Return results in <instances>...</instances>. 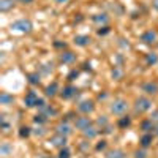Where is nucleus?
I'll list each match as a JSON object with an SVG mask.
<instances>
[{
    "label": "nucleus",
    "instance_id": "obj_36",
    "mask_svg": "<svg viewBox=\"0 0 158 158\" xmlns=\"http://www.w3.org/2000/svg\"><path fill=\"white\" fill-rule=\"evenodd\" d=\"M33 133H35L36 136H43V135H44V131H43V128H38V130L33 131Z\"/></svg>",
    "mask_w": 158,
    "mask_h": 158
},
{
    "label": "nucleus",
    "instance_id": "obj_22",
    "mask_svg": "<svg viewBox=\"0 0 158 158\" xmlns=\"http://www.w3.org/2000/svg\"><path fill=\"white\" fill-rule=\"evenodd\" d=\"M130 123H131V118L128 115H122L120 118H118V122H117V125L120 128H127V127H130Z\"/></svg>",
    "mask_w": 158,
    "mask_h": 158
},
{
    "label": "nucleus",
    "instance_id": "obj_3",
    "mask_svg": "<svg viewBox=\"0 0 158 158\" xmlns=\"http://www.w3.org/2000/svg\"><path fill=\"white\" fill-rule=\"evenodd\" d=\"M95 109V101L94 100H85V101H81L77 104V111L82 112L84 115H89L90 112H94Z\"/></svg>",
    "mask_w": 158,
    "mask_h": 158
},
{
    "label": "nucleus",
    "instance_id": "obj_30",
    "mask_svg": "<svg viewBox=\"0 0 158 158\" xmlns=\"http://www.w3.org/2000/svg\"><path fill=\"white\" fill-rule=\"evenodd\" d=\"M29 81H30V84H38V82H40V76H38L36 73L29 74Z\"/></svg>",
    "mask_w": 158,
    "mask_h": 158
},
{
    "label": "nucleus",
    "instance_id": "obj_12",
    "mask_svg": "<svg viewBox=\"0 0 158 158\" xmlns=\"http://www.w3.org/2000/svg\"><path fill=\"white\" fill-rule=\"evenodd\" d=\"M97 135H98V130H97L94 125H90L89 128L82 130V136H84L85 139H94V138H97Z\"/></svg>",
    "mask_w": 158,
    "mask_h": 158
},
{
    "label": "nucleus",
    "instance_id": "obj_15",
    "mask_svg": "<svg viewBox=\"0 0 158 158\" xmlns=\"http://www.w3.org/2000/svg\"><path fill=\"white\" fill-rule=\"evenodd\" d=\"M60 60H62L63 63H73V62L76 60V56L73 54V52H70V51H65V52H62Z\"/></svg>",
    "mask_w": 158,
    "mask_h": 158
},
{
    "label": "nucleus",
    "instance_id": "obj_9",
    "mask_svg": "<svg viewBox=\"0 0 158 158\" xmlns=\"http://www.w3.org/2000/svg\"><path fill=\"white\" fill-rule=\"evenodd\" d=\"M51 144L54 147H59V149H62V147H67V136H62V135H57V136H54L51 139Z\"/></svg>",
    "mask_w": 158,
    "mask_h": 158
},
{
    "label": "nucleus",
    "instance_id": "obj_41",
    "mask_svg": "<svg viewBox=\"0 0 158 158\" xmlns=\"http://www.w3.org/2000/svg\"><path fill=\"white\" fill-rule=\"evenodd\" d=\"M22 2H32V0H22Z\"/></svg>",
    "mask_w": 158,
    "mask_h": 158
},
{
    "label": "nucleus",
    "instance_id": "obj_29",
    "mask_svg": "<svg viewBox=\"0 0 158 158\" xmlns=\"http://www.w3.org/2000/svg\"><path fill=\"white\" fill-rule=\"evenodd\" d=\"M46 120H48V117H46L44 114H38V115L33 117V122H35V123H44Z\"/></svg>",
    "mask_w": 158,
    "mask_h": 158
},
{
    "label": "nucleus",
    "instance_id": "obj_31",
    "mask_svg": "<svg viewBox=\"0 0 158 158\" xmlns=\"http://www.w3.org/2000/svg\"><path fill=\"white\" fill-rule=\"evenodd\" d=\"M135 158H147L146 150H136L135 152Z\"/></svg>",
    "mask_w": 158,
    "mask_h": 158
},
{
    "label": "nucleus",
    "instance_id": "obj_8",
    "mask_svg": "<svg viewBox=\"0 0 158 158\" xmlns=\"http://www.w3.org/2000/svg\"><path fill=\"white\" fill-rule=\"evenodd\" d=\"M38 95L35 94L33 90H30L27 95H25V98H24V103H25V106L27 108H36V103H38Z\"/></svg>",
    "mask_w": 158,
    "mask_h": 158
},
{
    "label": "nucleus",
    "instance_id": "obj_20",
    "mask_svg": "<svg viewBox=\"0 0 158 158\" xmlns=\"http://www.w3.org/2000/svg\"><path fill=\"white\" fill-rule=\"evenodd\" d=\"M11 152H13V146H11V144L2 142V146H0V155H2V156H8Z\"/></svg>",
    "mask_w": 158,
    "mask_h": 158
},
{
    "label": "nucleus",
    "instance_id": "obj_25",
    "mask_svg": "<svg viewBox=\"0 0 158 158\" xmlns=\"http://www.w3.org/2000/svg\"><path fill=\"white\" fill-rule=\"evenodd\" d=\"M92 21L97 22V24H106L108 22V16L106 15H95L94 18H92Z\"/></svg>",
    "mask_w": 158,
    "mask_h": 158
},
{
    "label": "nucleus",
    "instance_id": "obj_26",
    "mask_svg": "<svg viewBox=\"0 0 158 158\" xmlns=\"http://www.w3.org/2000/svg\"><path fill=\"white\" fill-rule=\"evenodd\" d=\"M59 158H71V152L68 147H62L59 150Z\"/></svg>",
    "mask_w": 158,
    "mask_h": 158
},
{
    "label": "nucleus",
    "instance_id": "obj_5",
    "mask_svg": "<svg viewBox=\"0 0 158 158\" xmlns=\"http://www.w3.org/2000/svg\"><path fill=\"white\" fill-rule=\"evenodd\" d=\"M71 131H73V128H71V125H70L67 120L60 122V123L56 127V133H57V135H62V136H70Z\"/></svg>",
    "mask_w": 158,
    "mask_h": 158
},
{
    "label": "nucleus",
    "instance_id": "obj_16",
    "mask_svg": "<svg viewBox=\"0 0 158 158\" xmlns=\"http://www.w3.org/2000/svg\"><path fill=\"white\" fill-rule=\"evenodd\" d=\"M13 6H15V0H0V11L2 13H6Z\"/></svg>",
    "mask_w": 158,
    "mask_h": 158
},
{
    "label": "nucleus",
    "instance_id": "obj_24",
    "mask_svg": "<svg viewBox=\"0 0 158 158\" xmlns=\"http://www.w3.org/2000/svg\"><path fill=\"white\" fill-rule=\"evenodd\" d=\"M146 62H147V65H155L158 62V56L155 54V52H149V54L146 56Z\"/></svg>",
    "mask_w": 158,
    "mask_h": 158
},
{
    "label": "nucleus",
    "instance_id": "obj_7",
    "mask_svg": "<svg viewBox=\"0 0 158 158\" xmlns=\"http://www.w3.org/2000/svg\"><path fill=\"white\" fill-rule=\"evenodd\" d=\"M156 38H158V35H156L155 30H147L141 35V41L146 43V44H153L156 41Z\"/></svg>",
    "mask_w": 158,
    "mask_h": 158
},
{
    "label": "nucleus",
    "instance_id": "obj_21",
    "mask_svg": "<svg viewBox=\"0 0 158 158\" xmlns=\"http://www.w3.org/2000/svg\"><path fill=\"white\" fill-rule=\"evenodd\" d=\"M15 101V98H13V95H10L8 92H2L0 94V104H10Z\"/></svg>",
    "mask_w": 158,
    "mask_h": 158
},
{
    "label": "nucleus",
    "instance_id": "obj_34",
    "mask_svg": "<svg viewBox=\"0 0 158 158\" xmlns=\"http://www.w3.org/2000/svg\"><path fill=\"white\" fill-rule=\"evenodd\" d=\"M104 147H106V141H101L98 146H97V150H103Z\"/></svg>",
    "mask_w": 158,
    "mask_h": 158
},
{
    "label": "nucleus",
    "instance_id": "obj_28",
    "mask_svg": "<svg viewBox=\"0 0 158 158\" xmlns=\"http://www.w3.org/2000/svg\"><path fill=\"white\" fill-rule=\"evenodd\" d=\"M98 127H101V128H104V127H108V117L106 115H101L100 118H97V122H95Z\"/></svg>",
    "mask_w": 158,
    "mask_h": 158
},
{
    "label": "nucleus",
    "instance_id": "obj_32",
    "mask_svg": "<svg viewBox=\"0 0 158 158\" xmlns=\"http://www.w3.org/2000/svg\"><path fill=\"white\" fill-rule=\"evenodd\" d=\"M106 33H109V27H101V29H98V35H106Z\"/></svg>",
    "mask_w": 158,
    "mask_h": 158
},
{
    "label": "nucleus",
    "instance_id": "obj_11",
    "mask_svg": "<svg viewBox=\"0 0 158 158\" xmlns=\"http://www.w3.org/2000/svg\"><path fill=\"white\" fill-rule=\"evenodd\" d=\"M142 92H146L147 95H156L158 94V84H155V82L142 84Z\"/></svg>",
    "mask_w": 158,
    "mask_h": 158
},
{
    "label": "nucleus",
    "instance_id": "obj_37",
    "mask_svg": "<svg viewBox=\"0 0 158 158\" xmlns=\"http://www.w3.org/2000/svg\"><path fill=\"white\" fill-rule=\"evenodd\" d=\"M77 74H79V73H77V71H76V70H74V71H71V73H70V76H68V77H70V79H71V81H73V77H76V76H77Z\"/></svg>",
    "mask_w": 158,
    "mask_h": 158
},
{
    "label": "nucleus",
    "instance_id": "obj_2",
    "mask_svg": "<svg viewBox=\"0 0 158 158\" xmlns=\"http://www.w3.org/2000/svg\"><path fill=\"white\" fill-rule=\"evenodd\" d=\"M11 29L13 30H19V32H25L29 33L32 30V22L29 19H19V21H15L11 24Z\"/></svg>",
    "mask_w": 158,
    "mask_h": 158
},
{
    "label": "nucleus",
    "instance_id": "obj_39",
    "mask_svg": "<svg viewBox=\"0 0 158 158\" xmlns=\"http://www.w3.org/2000/svg\"><path fill=\"white\" fill-rule=\"evenodd\" d=\"M153 133H155V135L158 136V125H155V131H153Z\"/></svg>",
    "mask_w": 158,
    "mask_h": 158
},
{
    "label": "nucleus",
    "instance_id": "obj_17",
    "mask_svg": "<svg viewBox=\"0 0 158 158\" xmlns=\"http://www.w3.org/2000/svg\"><path fill=\"white\" fill-rule=\"evenodd\" d=\"M57 90H59V85H57V82H52V84H49L48 87H46V97H56L57 95Z\"/></svg>",
    "mask_w": 158,
    "mask_h": 158
},
{
    "label": "nucleus",
    "instance_id": "obj_23",
    "mask_svg": "<svg viewBox=\"0 0 158 158\" xmlns=\"http://www.w3.org/2000/svg\"><path fill=\"white\" fill-rule=\"evenodd\" d=\"M40 111H41V114H44L46 117H51V115H57V111H56L54 108H51V106H48V104H46L44 108H41V109H40Z\"/></svg>",
    "mask_w": 158,
    "mask_h": 158
},
{
    "label": "nucleus",
    "instance_id": "obj_18",
    "mask_svg": "<svg viewBox=\"0 0 158 158\" xmlns=\"http://www.w3.org/2000/svg\"><path fill=\"white\" fill-rule=\"evenodd\" d=\"M125 152L120 150V149H114V150H109L106 153V158H125Z\"/></svg>",
    "mask_w": 158,
    "mask_h": 158
},
{
    "label": "nucleus",
    "instance_id": "obj_4",
    "mask_svg": "<svg viewBox=\"0 0 158 158\" xmlns=\"http://www.w3.org/2000/svg\"><path fill=\"white\" fill-rule=\"evenodd\" d=\"M152 108V101L149 100V98H146V97H139L138 100H136V106H135V109L138 111V112H146V111H149Z\"/></svg>",
    "mask_w": 158,
    "mask_h": 158
},
{
    "label": "nucleus",
    "instance_id": "obj_13",
    "mask_svg": "<svg viewBox=\"0 0 158 158\" xmlns=\"http://www.w3.org/2000/svg\"><path fill=\"white\" fill-rule=\"evenodd\" d=\"M141 130L144 133H150V131H155V123L150 120V118H146V120L141 122Z\"/></svg>",
    "mask_w": 158,
    "mask_h": 158
},
{
    "label": "nucleus",
    "instance_id": "obj_40",
    "mask_svg": "<svg viewBox=\"0 0 158 158\" xmlns=\"http://www.w3.org/2000/svg\"><path fill=\"white\" fill-rule=\"evenodd\" d=\"M56 2H59V3H65V2H68V0H56Z\"/></svg>",
    "mask_w": 158,
    "mask_h": 158
},
{
    "label": "nucleus",
    "instance_id": "obj_1",
    "mask_svg": "<svg viewBox=\"0 0 158 158\" xmlns=\"http://www.w3.org/2000/svg\"><path fill=\"white\" fill-rule=\"evenodd\" d=\"M128 111V103L122 98H117L111 103V112L115 115H123Z\"/></svg>",
    "mask_w": 158,
    "mask_h": 158
},
{
    "label": "nucleus",
    "instance_id": "obj_27",
    "mask_svg": "<svg viewBox=\"0 0 158 158\" xmlns=\"http://www.w3.org/2000/svg\"><path fill=\"white\" fill-rule=\"evenodd\" d=\"M30 133H32V130H30L29 127H21V128H19V136H21V138H29Z\"/></svg>",
    "mask_w": 158,
    "mask_h": 158
},
{
    "label": "nucleus",
    "instance_id": "obj_33",
    "mask_svg": "<svg viewBox=\"0 0 158 158\" xmlns=\"http://www.w3.org/2000/svg\"><path fill=\"white\" fill-rule=\"evenodd\" d=\"M150 120L155 123V122H158V111H153L152 112V115H150Z\"/></svg>",
    "mask_w": 158,
    "mask_h": 158
},
{
    "label": "nucleus",
    "instance_id": "obj_14",
    "mask_svg": "<svg viewBox=\"0 0 158 158\" xmlns=\"http://www.w3.org/2000/svg\"><path fill=\"white\" fill-rule=\"evenodd\" d=\"M89 43H90V38H89L87 35H76V36H74V44H77V46L84 48V46H87Z\"/></svg>",
    "mask_w": 158,
    "mask_h": 158
},
{
    "label": "nucleus",
    "instance_id": "obj_38",
    "mask_svg": "<svg viewBox=\"0 0 158 158\" xmlns=\"http://www.w3.org/2000/svg\"><path fill=\"white\" fill-rule=\"evenodd\" d=\"M153 8L158 10V0H153Z\"/></svg>",
    "mask_w": 158,
    "mask_h": 158
},
{
    "label": "nucleus",
    "instance_id": "obj_10",
    "mask_svg": "<svg viewBox=\"0 0 158 158\" xmlns=\"http://www.w3.org/2000/svg\"><path fill=\"white\" fill-rule=\"evenodd\" d=\"M76 94H77V90H76V87H73V85H67V87H63V90L60 92L62 98H65V100L73 98Z\"/></svg>",
    "mask_w": 158,
    "mask_h": 158
},
{
    "label": "nucleus",
    "instance_id": "obj_19",
    "mask_svg": "<svg viewBox=\"0 0 158 158\" xmlns=\"http://www.w3.org/2000/svg\"><path fill=\"white\" fill-rule=\"evenodd\" d=\"M152 141H153V136H152V133H146V135H144L142 138H141V147H144V149H146V147H149L150 146V144H152Z\"/></svg>",
    "mask_w": 158,
    "mask_h": 158
},
{
    "label": "nucleus",
    "instance_id": "obj_6",
    "mask_svg": "<svg viewBox=\"0 0 158 158\" xmlns=\"http://www.w3.org/2000/svg\"><path fill=\"white\" fill-rule=\"evenodd\" d=\"M92 125V120L87 117V115H82V117H76L74 118V127L77 128V130H85V128H89Z\"/></svg>",
    "mask_w": 158,
    "mask_h": 158
},
{
    "label": "nucleus",
    "instance_id": "obj_35",
    "mask_svg": "<svg viewBox=\"0 0 158 158\" xmlns=\"http://www.w3.org/2000/svg\"><path fill=\"white\" fill-rule=\"evenodd\" d=\"M112 76H114V77H120V76H122V71H120V70H117V68H115V70L112 71Z\"/></svg>",
    "mask_w": 158,
    "mask_h": 158
}]
</instances>
